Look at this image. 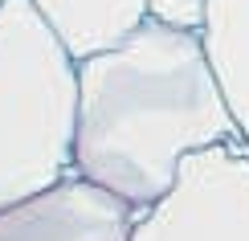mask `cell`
Masks as SVG:
<instances>
[{"mask_svg": "<svg viewBox=\"0 0 249 241\" xmlns=\"http://www.w3.org/2000/svg\"><path fill=\"white\" fill-rule=\"evenodd\" d=\"M237 143V127L204 37L147 17L123 45L78 61L74 172L135 208H151L176 188L192 151Z\"/></svg>", "mask_w": 249, "mask_h": 241, "instance_id": "cell-1", "label": "cell"}, {"mask_svg": "<svg viewBox=\"0 0 249 241\" xmlns=\"http://www.w3.org/2000/svg\"><path fill=\"white\" fill-rule=\"evenodd\" d=\"M78 61L33 0H0V208L74 172Z\"/></svg>", "mask_w": 249, "mask_h": 241, "instance_id": "cell-2", "label": "cell"}, {"mask_svg": "<svg viewBox=\"0 0 249 241\" xmlns=\"http://www.w3.org/2000/svg\"><path fill=\"white\" fill-rule=\"evenodd\" d=\"M131 241H249V151H192L163 201L143 208Z\"/></svg>", "mask_w": 249, "mask_h": 241, "instance_id": "cell-3", "label": "cell"}, {"mask_svg": "<svg viewBox=\"0 0 249 241\" xmlns=\"http://www.w3.org/2000/svg\"><path fill=\"white\" fill-rule=\"evenodd\" d=\"M139 217L143 213L119 192L70 172L0 208V241H131Z\"/></svg>", "mask_w": 249, "mask_h": 241, "instance_id": "cell-4", "label": "cell"}, {"mask_svg": "<svg viewBox=\"0 0 249 241\" xmlns=\"http://www.w3.org/2000/svg\"><path fill=\"white\" fill-rule=\"evenodd\" d=\"M74 61L123 45L151 17L147 0H33Z\"/></svg>", "mask_w": 249, "mask_h": 241, "instance_id": "cell-5", "label": "cell"}, {"mask_svg": "<svg viewBox=\"0 0 249 241\" xmlns=\"http://www.w3.org/2000/svg\"><path fill=\"white\" fill-rule=\"evenodd\" d=\"M200 37L249 151V0H209Z\"/></svg>", "mask_w": 249, "mask_h": 241, "instance_id": "cell-6", "label": "cell"}, {"mask_svg": "<svg viewBox=\"0 0 249 241\" xmlns=\"http://www.w3.org/2000/svg\"><path fill=\"white\" fill-rule=\"evenodd\" d=\"M151 17L176 29H204V13H209V0H147Z\"/></svg>", "mask_w": 249, "mask_h": 241, "instance_id": "cell-7", "label": "cell"}]
</instances>
